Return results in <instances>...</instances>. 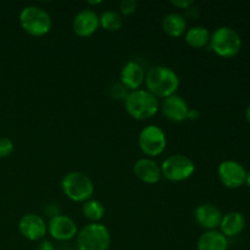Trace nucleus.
<instances>
[{"label":"nucleus","mask_w":250,"mask_h":250,"mask_svg":"<svg viewBox=\"0 0 250 250\" xmlns=\"http://www.w3.org/2000/svg\"><path fill=\"white\" fill-rule=\"evenodd\" d=\"M219 180L225 187L237 189L246 185L247 170L241 163L236 160H225L217 167Z\"/></svg>","instance_id":"obj_9"},{"label":"nucleus","mask_w":250,"mask_h":250,"mask_svg":"<svg viewBox=\"0 0 250 250\" xmlns=\"http://www.w3.org/2000/svg\"><path fill=\"white\" fill-rule=\"evenodd\" d=\"M146 81V71L137 61H128L125 63L120 72V82L128 92L141 89Z\"/></svg>","instance_id":"obj_14"},{"label":"nucleus","mask_w":250,"mask_h":250,"mask_svg":"<svg viewBox=\"0 0 250 250\" xmlns=\"http://www.w3.org/2000/svg\"><path fill=\"white\" fill-rule=\"evenodd\" d=\"M138 9V1L137 0H122L119 4L120 14L122 16H131Z\"/></svg>","instance_id":"obj_24"},{"label":"nucleus","mask_w":250,"mask_h":250,"mask_svg":"<svg viewBox=\"0 0 250 250\" xmlns=\"http://www.w3.org/2000/svg\"><path fill=\"white\" fill-rule=\"evenodd\" d=\"M48 233L58 242H68L75 238L78 233L77 224L67 215L59 214L50 217L48 222Z\"/></svg>","instance_id":"obj_10"},{"label":"nucleus","mask_w":250,"mask_h":250,"mask_svg":"<svg viewBox=\"0 0 250 250\" xmlns=\"http://www.w3.org/2000/svg\"><path fill=\"white\" fill-rule=\"evenodd\" d=\"M197 250H229V238L220 231H205L198 238Z\"/></svg>","instance_id":"obj_18"},{"label":"nucleus","mask_w":250,"mask_h":250,"mask_svg":"<svg viewBox=\"0 0 250 250\" xmlns=\"http://www.w3.org/2000/svg\"><path fill=\"white\" fill-rule=\"evenodd\" d=\"M19 21L22 29L32 37L45 36L53 27L50 14L38 5L24 6L19 15Z\"/></svg>","instance_id":"obj_3"},{"label":"nucleus","mask_w":250,"mask_h":250,"mask_svg":"<svg viewBox=\"0 0 250 250\" xmlns=\"http://www.w3.org/2000/svg\"><path fill=\"white\" fill-rule=\"evenodd\" d=\"M134 176L146 185H155L163 177L161 167L154 159L142 158L134 163Z\"/></svg>","instance_id":"obj_16"},{"label":"nucleus","mask_w":250,"mask_h":250,"mask_svg":"<svg viewBox=\"0 0 250 250\" xmlns=\"http://www.w3.org/2000/svg\"><path fill=\"white\" fill-rule=\"evenodd\" d=\"M107 93H109V95L112 99L125 102V99L127 98L129 92L121 84V82H112L111 84L107 87Z\"/></svg>","instance_id":"obj_23"},{"label":"nucleus","mask_w":250,"mask_h":250,"mask_svg":"<svg viewBox=\"0 0 250 250\" xmlns=\"http://www.w3.org/2000/svg\"><path fill=\"white\" fill-rule=\"evenodd\" d=\"M99 27V15L92 9L81 10L73 17L72 29L76 36L81 38H88L93 36Z\"/></svg>","instance_id":"obj_12"},{"label":"nucleus","mask_w":250,"mask_h":250,"mask_svg":"<svg viewBox=\"0 0 250 250\" xmlns=\"http://www.w3.org/2000/svg\"><path fill=\"white\" fill-rule=\"evenodd\" d=\"M14 151V143L7 137H0V159L10 156Z\"/></svg>","instance_id":"obj_25"},{"label":"nucleus","mask_w":250,"mask_h":250,"mask_svg":"<svg viewBox=\"0 0 250 250\" xmlns=\"http://www.w3.org/2000/svg\"><path fill=\"white\" fill-rule=\"evenodd\" d=\"M222 216L224 215L221 210L211 203L198 205L194 210L195 222L207 231H214L217 227H220Z\"/></svg>","instance_id":"obj_15"},{"label":"nucleus","mask_w":250,"mask_h":250,"mask_svg":"<svg viewBox=\"0 0 250 250\" xmlns=\"http://www.w3.org/2000/svg\"><path fill=\"white\" fill-rule=\"evenodd\" d=\"M111 234L109 229L100 222L88 224L76 236L77 250H109Z\"/></svg>","instance_id":"obj_5"},{"label":"nucleus","mask_w":250,"mask_h":250,"mask_svg":"<svg viewBox=\"0 0 250 250\" xmlns=\"http://www.w3.org/2000/svg\"><path fill=\"white\" fill-rule=\"evenodd\" d=\"M210 37L211 33L204 26H193L187 28L185 33L186 43L194 49L205 48L210 43Z\"/></svg>","instance_id":"obj_20"},{"label":"nucleus","mask_w":250,"mask_h":250,"mask_svg":"<svg viewBox=\"0 0 250 250\" xmlns=\"http://www.w3.org/2000/svg\"><path fill=\"white\" fill-rule=\"evenodd\" d=\"M160 109L164 116L168 121L176 122V124L186 121L188 111H189V106H188L185 98L178 94L170 95V97L163 99V103L160 104Z\"/></svg>","instance_id":"obj_13"},{"label":"nucleus","mask_w":250,"mask_h":250,"mask_svg":"<svg viewBox=\"0 0 250 250\" xmlns=\"http://www.w3.org/2000/svg\"><path fill=\"white\" fill-rule=\"evenodd\" d=\"M209 44L212 51L220 58L232 59L241 51L242 38L232 27L221 26L212 32Z\"/></svg>","instance_id":"obj_6"},{"label":"nucleus","mask_w":250,"mask_h":250,"mask_svg":"<svg viewBox=\"0 0 250 250\" xmlns=\"http://www.w3.org/2000/svg\"><path fill=\"white\" fill-rule=\"evenodd\" d=\"M247 225L246 216L239 211H229L222 216L220 224V232L226 238L236 237L244 231Z\"/></svg>","instance_id":"obj_17"},{"label":"nucleus","mask_w":250,"mask_h":250,"mask_svg":"<svg viewBox=\"0 0 250 250\" xmlns=\"http://www.w3.org/2000/svg\"><path fill=\"white\" fill-rule=\"evenodd\" d=\"M125 109L127 114L134 120L146 121L158 114L160 109V103L146 89H138L129 92L125 99Z\"/></svg>","instance_id":"obj_2"},{"label":"nucleus","mask_w":250,"mask_h":250,"mask_svg":"<svg viewBox=\"0 0 250 250\" xmlns=\"http://www.w3.org/2000/svg\"><path fill=\"white\" fill-rule=\"evenodd\" d=\"M19 231L26 239L31 242L43 241L48 232V226L39 215L29 212L23 215L19 221Z\"/></svg>","instance_id":"obj_11"},{"label":"nucleus","mask_w":250,"mask_h":250,"mask_svg":"<svg viewBox=\"0 0 250 250\" xmlns=\"http://www.w3.org/2000/svg\"><path fill=\"white\" fill-rule=\"evenodd\" d=\"M199 117H200L199 110L189 109V111H188V115H187V120H189V121H197Z\"/></svg>","instance_id":"obj_29"},{"label":"nucleus","mask_w":250,"mask_h":250,"mask_svg":"<svg viewBox=\"0 0 250 250\" xmlns=\"http://www.w3.org/2000/svg\"><path fill=\"white\" fill-rule=\"evenodd\" d=\"M246 119H247V121H248L249 124H250V103H249L248 107H247V111H246Z\"/></svg>","instance_id":"obj_30"},{"label":"nucleus","mask_w":250,"mask_h":250,"mask_svg":"<svg viewBox=\"0 0 250 250\" xmlns=\"http://www.w3.org/2000/svg\"><path fill=\"white\" fill-rule=\"evenodd\" d=\"M246 185L248 186L250 188V171L249 172H247V177H246Z\"/></svg>","instance_id":"obj_31"},{"label":"nucleus","mask_w":250,"mask_h":250,"mask_svg":"<svg viewBox=\"0 0 250 250\" xmlns=\"http://www.w3.org/2000/svg\"><path fill=\"white\" fill-rule=\"evenodd\" d=\"M163 31L172 38L182 37L187 31V21L182 14L178 12H170L163 19Z\"/></svg>","instance_id":"obj_19"},{"label":"nucleus","mask_w":250,"mask_h":250,"mask_svg":"<svg viewBox=\"0 0 250 250\" xmlns=\"http://www.w3.org/2000/svg\"><path fill=\"white\" fill-rule=\"evenodd\" d=\"M37 250H56V248L53 244V242L48 241V239H43V241L39 242Z\"/></svg>","instance_id":"obj_28"},{"label":"nucleus","mask_w":250,"mask_h":250,"mask_svg":"<svg viewBox=\"0 0 250 250\" xmlns=\"http://www.w3.org/2000/svg\"><path fill=\"white\" fill-rule=\"evenodd\" d=\"M171 5H173L175 7H177V9H181L185 11L187 7H189L190 5L194 4V1L193 0H172V1H170Z\"/></svg>","instance_id":"obj_27"},{"label":"nucleus","mask_w":250,"mask_h":250,"mask_svg":"<svg viewBox=\"0 0 250 250\" xmlns=\"http://www.w3.org/2000/svg\"><path fill=\"white\" fill-rule=\"evenodd\" d=\"M100 27L107 32H117L124 26V16L115 10H105L99 15Z\"/></svg>","instance_id":"obj_21"},{"label":"nucleus","mask_w":250,"mask_h":250,"mask_svg":"<svg viewBox=\"0 0 250 250\" xmlns=\"http://www.w3.org/2000/svg\"><path fill=\"white\" fill-rule=\"evenodd\" d=\"M146 87L154 97L165 98L176 94L180 87V77L167 66H155L146 73Z\"/></svg>","instance_id":"obj_1"},{"label":"nucleus","mask_w":250,"mask_h":250,"mask_svg":"<svg viewBox=\"0 0 250 250\" xmlns=\"http://www.w3.org/2000/svg\"><path fill=\"white\" fill-rule=\"evenodd\" d=\"M139 149L144 155L153 158L164 153L167 146V139L163 128L156 125H149L144 127L138 136Z\"/></svg>","instance_id":"obj_8"},{"label":"nucleus","mask_w":250,"mask_h":250,"mask_svg":"<svg viewBox=\"0 0 250 250\" xmlns=\"http://www.w3.org/2000/svg\"><path fill=\"white\" fill-rule=\"evenodd\" d=\"M82 214L90 224L99 222L105 215V208L102 202L97 199H89L82 203Z\"/></svg>","instance_id":"obj_22"},{"label":"nucleus","mask_w":250,"mask_h":250,"mask_svg":"<svg viewBox=\"0 0 250 250\" xmlns=\"http://www.w3.org/2000/svg\"><path fill=\"white\" fill-rule=\"evenodd\" d=\"M200 16V11H199V7L197 6L195 4L190 5L189 7H187V9L183 11V17L186 19V21H188V20H192V21H195V20L199 19Z\"/></svg>","instance_id":"obj_26"},{"label":"nucleus","mask_w":250,"mask_h":250,"mask_svg":"<svg viewBox=\"0 0 250 250\" xmlns=\"http://www.w3.org/2000/svg\"><path fill=\"white\" fill-rule=\"evenodd\" d=\"M61 189L63 194L72 202L84 203L92 199L94 194V183L87 173L71 171L62 177Z\"/></svg>","instance_id":"obj_4"},{"label":"nucleus","mask_w":250,"mask_h":250,"mask_svg":"<svg viewBox=\"0 0 250 250\" xmlns=\"http://www.w3.org/2000/svg\"><path fill=\"white\" fill-rule=\"evenodd\" d=\"M102 0H98V1H88V4L89 5H99V4H102Z\"/></svg>","instance_id":"obj_32"},{"label":"nucleus","mask_w":250,"mask_h":250,"mask_svg":"<svg viewBox=\"0 0 250 250\" xmlns=\"http://www.w3.org/2000/svg\"><path fill=\"white\" fill-rule=\"evenodd\" d=\"M163 177L171 182H182L193 176L195 165L192 159L182 154H173L167 156L161 164Z\"/></svg>","instance_id":"obj_7"}]
</instances>
